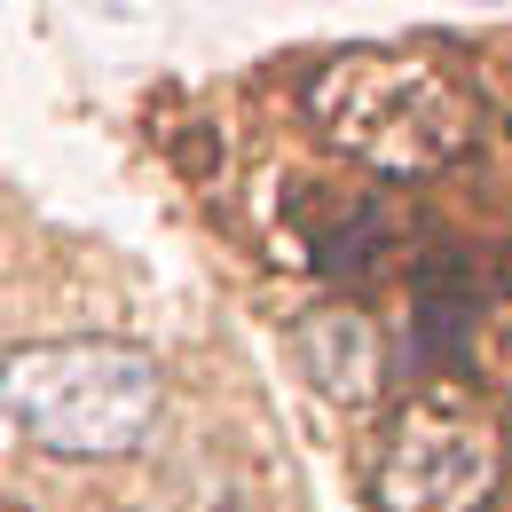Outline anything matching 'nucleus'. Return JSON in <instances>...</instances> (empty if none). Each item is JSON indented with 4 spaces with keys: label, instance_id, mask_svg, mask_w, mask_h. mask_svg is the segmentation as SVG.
I'll list each match as a JSON object with an SVG mask.
<instances>
[{
    "label": "nucleus",
    "instance_id": "nucleus-1",
    "mask_svg": "<svg viewBox=\"0 0 512 512\" xmlns=\"http://www.w3.org/2000/svg\"><path fill=\"white\" fill-rule=\"evenodd\" d=\"M300 111L339 158L371 174H402V182L457 166L473 142L465 87L426 48H339L331 64L300 79Z\"/></svg>",
    "mask_w": 512,
    "mask_h": 512
},
{
    "label": "nucleus",
    "instance_id": "nucleus-2",
    "mask_svg": "<svg viewBox=\"0 0 512 512\" xmlns=\"http://www.w3.org/2000/svg\"><path fill=\"white\" fill-rule=\"evenodd\" d=\"M166 379L127 339H32L0 355V418L24 442L103 465L150 442Z\"/></svg>",
    "mask_w": 512,
    "mask_h": 512
},
{
    "label": "nucleus",
    "instance_id": "nucleus-3",
    "mask_svg": "<svg viewBox=\"0 0 512 512\" xmlns=\"http://www.w3.org/2000/svg\"><path fill=\"white\" fill-rule=\"evenodd\" d=\"M505 481V442L481 410L418 394L386 426L379 465H371V505L379 512H481Z\"/></svg>",
    "mask_w": 512,
    "mask_h": 512
},
{
    "label": "nucleus",
    "instance_id": "nucleus-4",
    "mask_svg": "<svg viewBox=\"0 0 512 512\" xmlns=\"http://www.w3.org/2000/svg\"><path fill=\"white\" fill-rule=\"evenodd\" d=\"M300 363L323 394L339 402H371L379 386V331L355 316V308H331V316H308L300 323Z\"/></svg>",
    "mask_w": 512,
    "mask_h": 512
}]
</instances>
